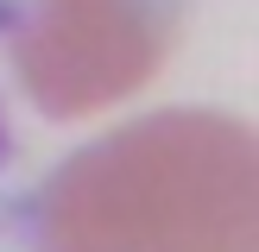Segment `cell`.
I'll return each instance as SVG.
<instances>
[]
</instances>
